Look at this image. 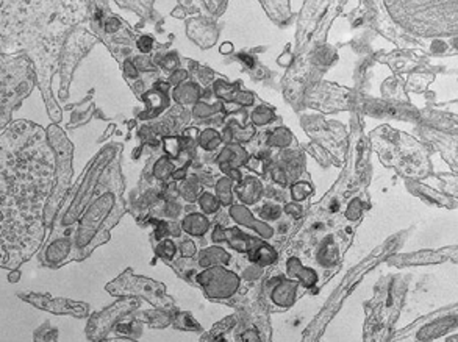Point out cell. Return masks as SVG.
Masks as SVG:
<instances>
[{"label": "cell", "mask_w": 458, "mask_h": 342, "mask_svg": "<svg viewBox=\"0 0 458 342\" xmlns=\"http://www.w3.org/2000/svg\"><path fill=\"white\" fill-rule=\"evenodd\" d=\"M185 77H186V72H185V70H177V72L171 77V80H169V82H171V83H177L178 80H183Z\"/></svg>", "instance_id": "e575fe53"}, {"label": "cell", "mask_w": 458, "mask_h": 342, "mask_svg": "<svg viewBox=\"0 0 458 342\" xmlns=\"http://www.w3.org/2000/svg\"><path fill=\"white\" fill-rule=\"evenodd\" d=\"M108 291L113 294H122V296H143L153 303H158L164 299V288L161 283H155L147 278H138L131 274H124L119 280L113 281L108 286Z\"/></svg>", "instance_id": "7a4b0ae2"}, {"label": "cell", "mask_w": 458, "mask_h": 342, "mask_svg": "<svg viewBox=\"0 0 458 342\" xmlns=\"http://www.w3.org/2000/svg\"><path fill=\"white\" fill-rule=\"evenodd\" d=\"M219 50H220V53H224V55H225V53H230V52L233 50V45H232L230 43H225V44L220 45Z\"/></svg>", "instance_id": "f35d334b"}, {"label": "cell", "mask_w": 458, "mask_h": 342, "mask_svg": "<svg viewBox=\"0 0 458 342\" xmlns=\"http://www.w3.org/2000/svg\"><path fill=\"white\" fill-rule=\"evenodd\" d=\"M274 119V113L272 109H267V108H258L254 114H252V121H254L255 125H264V124H269Z\"/></svg>", "instance_id": "44dd1931"}, {"label": "cell", "mask_w": 458, "mask_h": 342, "mask_svg": "<svg viewBox=\"0 0 458 342\" xmlns=\"http://www.w3.org/2000/svg\"><path fill=\"white\" fill-rule=\"evenodd\" d=\"M180 142H181V139L177 138V136H172V138H166V139H164L166 152H168L172 158H177V156H178V153H180Z\"/></svg>", "instance_id": "cb8c5ba5"}, {"label": "cell", "mask_w": 458, "mask_h": 342, "mask_svg": "<svg viewBox=\"0 0 458 342\" xmlns=\"http://www.w3.org/2000/svg\"><path fill=\"white\" fill-rule=\"evenodd\" d=\"M277 259V253L272 247L269 245H264L262 244L260 247L250 250V261L257 262L260 266H267V264H272V262Z\"/></svg>", "instance_id": "7c38bea8"}, {"label": "cell", "mask_w": 458, "mask_h": 342, "mask_svg": "<svg viewBox=\"0 0 458 342\" xmlns=\"http://www.w3.org/2000/svg\"><path fill=\"white\" fill-rule=\"evenodd\" d=\"M391 14L408 30L421 36H438L457 31V18H443V11L451 10L457 3L441 2H388Z\"/></svg>", "instance_id": "6da1fadb"}, {"label": "cell", "mask_w": 458, "mask_h": 342, "mask_svg": "<svg viewBox=\"0 0 458 342\" xmlns=\"http://www.w3.org/2000/svg\"><path fill=\"white\" fill-rule=\"evenodd\" d=\"M240 60H241L247 67H255V60L252 58V57H249V55L241 53V55H240Z\"/></svg>", "instance_id": "836d02e7"}, {"label": "cell", "mask_w": 458, "mask_h": 342, "mask_svg": "<svg viewBox=\"0 0 458 342\" xmlns=\"http://www.w3.org/2000/svg\"><path fill=\"white\" fill-rule=\"evenodd\" d=\"M230 261V256L225 250H222L220 247H213V249H207L202 255H200V264L205 267L210 266H218V264H227Z\"/></svg>", "instance_id": "30bf717a"}, {"label": "cell", "mask_w": 458, "mask_h": 342, "mask_svg": "<svg viewBox=\"0 0 458 342\" xmlns=\"http://www.w3.org/2000/svg\"><path fill=\"white\" fill-rule=\"evenodd\" d=\"M125 72L130 77H138V70L133 67V64H130V63H125Z\"/></svg>", "instance_id": "d590c367"}, {"label": "cell", "mask_w": 458, "mask_h": 342, "mask_svg": "<svg viewBox=\"0 0 458 342\" xmlns=\"http://www.w3.org/2000/svg\"><path fill=\"white\" fill-rule=\"evenodd\" d=\"M215 92L219 97L230 102H238L242 105H252L254 103V95L250 92L241 91L238 85H228L225 82H216L215 83Z\"/></svg>", "instance_id": "5b68a950"}, {"label": "cell", "mask_w": 458, "mask_h": 342, "mask_svg": "<svg viewBox=\"0 0 458 342\" xmlns=\"http://www.w3.org/2000/svg\"><path fill=\"white\" fill-rule=\"evenodd\" d=\"M144 99L149 103V109H155V114H158L160 111L168 105V99H166V94L160 92L158 89H153L151 92H147L144 95Z\"/></svg>", "instance_id": "5bb4252c"}, {"label": "cell", "mask_w": 458, "mask_h": 342, "mask_svg": "<svg viewBox=\"0 0 458 342\" xmlns=\"http://www.w3.org/2000/svg\"><path fill=\"white\" fill-rule=\"evenodd\" d=\"M260 214L264 217V219H269V220H272V219H277L279 216H280V208L277 205H272V203H267L266 206H263L262 208V211H260Z\"/></svg>", "instance_id": "83f0119b"}, {"label": "cell", "mask_w": 458, "mask_h": 342, "mask_svg": "<svg viewBox=\"0 0 458 342\" xmlns=\"http://www.w3.org/2000/svg\"><path fill=\"white\" fill-rule=\"evenodd\" d=\"M285 210H286V213H288V214H291V216H294V217H301V216H302V210H301V206H297V205L289 203V205H286V206H285Z\"/></svg>", "instance_id": "1f68e13d"}, {"label": "cell", "mask_w": 458, "mask_h": 342, "mask_svg": "<svg viewBox=\"0 0 458 342\" xmlns=\"http://www.w3.org/2000/svg\"><path fill=\"white\" fill-rule=\"evenodd\" d=\"M181 253L183 256H193L196 253V245L193 241H185L183 245H181Z\"/></svg>", "instance_id": "4dcf8cb0"}, {"label": "cell", "mask_w": 458, "mask_h": 342, "mask_svg": "<svg viewBox=\"0 0 458 342\" xmlns=\"http://www.w3.org/2000/svg\"><path fill=\"white\" fill-rule=\"evenodd\" d=\"M232 216H233V219L241 222V224L247 225L250 228H255L257 232L262 236H264V237H271L272 236V230L269 227H264L263 224H260V222L252 219L249 211L244 208V206H233V208H232Z\"/></svg>", "instance_id": "52a82bcc"}, {"label": "cell", "mask_w": 458, "mask_h": 342, "mask_svg": "<svg viewBox=\"0 0 458 342\" xmlns=\"http://www.w3.org/2000/svg\"><path fill=\"white\" fill-rule=\"evenodd\" d=\"M208 220L205 219L200 214H191L183 220V230L189 235L202 236L208 230Z\"/></svg>", "instance_id": "8fae6325"}, {"label": "cell", "mask_w": 458, "mask_h": 342, "mask_svg": "<svg viewBox=\"0 0 458 342\" xmlns=\"http://www.w3.org/2000/svg\"><path fill=\"white\" fill-rule=\"evenodd\" d=\"M156 255H160V256H163V258L171 259L174 255H175V245H174L171 241H163V242L156 247Z\"/></svg>", "instance_id": "d4e9b609"}, {"label": "cell", "mask_w": 458, "mask_h": 342, "mask_svg": "<svg viewBox=\"0 0 458 342\" xmlns=\"http://www.w3.org/2000/svg\"><path fill=\"white\" fill-rule=\"evenodd\" d=\"M174 95H175V100L180 103H193L197 97H199V87H197L194 83L181 85L175 89Z\"/></svg>", "instance_id": "4fadbf2b"}, {"label": "cell", "mask_w": 458, "mask_h": 342, "mask_svg": "<svg viewBox=\"0 0 458 342\" xmlns=\"http://www.w3.org/2000/svg\"><path fill=\"white\" fill-rule=\"evenodd\" d=\"M152 45H153V39L152 38H149V36H143V38H139L138 39V49L139 50H143V52H149L152 49Z\"/></svg>", "instance_id": "f1b7e54d"}, {"label": "cell", "mask_w": 458, "mask_h": 342, "mask_svg": "<svg viewBox=\"0 0 458 342\" xmlns=\"http://www.w3.org/2000/svg\"><path fill=\"white\" fill-rule=\"evenodd\" d=\"M244 341H258L260 338L257 336V331H247L246 335L242 336Z\"/></svg>", "instance_id": "74e56055"}, {"label": "cell", "mask_w": 458, "mask_h": 342, "mask_svg": "<svg viewBox=\"0 0 458 342\" xmlns=\"http://www.w3.org/2000/svg\"><path fill=\"white\" fill-rule=\"evenodd\" d=\"M197 280H199L200 284H203L208 296L215 299L230 297L240 284L238 277L220 267H213L207 270V272L200 274Z\"/></svg>", "instance_id": "3957f363"}, {"label": "cell", "mask_w": 458, "mask_h": 342, "mask_svg": "<svg viewBox=\"0 0 458 342\" xmlns=\"http://www.w3.org/2000/svg\"><path fill=\"white\" fill-rule=\"evenodd\" d=\"M174 325H175L177 328H181V330H199L200 328L199 323H197L188 313L180 314L175 319V323Z\"/></svg>", "instance_id": "ffe728a7"}, {"label": "cell", "mask_w": 458, "mask_h": 342, "mask_svg": "<svg viewBox=\"0 0 458 342\" xmlns=\"http://www.w3.org/2000/svg\"><path fill=\"white\" fill-rule=\"evenodd\" d=\"M360 211H361V205L358 200H353L349 206V211H347V217L349 219H357L360 216Z\"/></svg>", "instance_id": "f546056e"}, {"label": "cell", "mask_w": 458, "mask_h": 342, "mask_svg": "<svg viewBox=\"0 0 458 342\" xmlns=\"http://www.w3.org/2000/svg\"><path fill=\"white\" fill-rule=\"evenodd\" d=\"M310 192H311V186L308 185V183H304V181L296 183L293 189H291V194H293L294 200H302V198H305Z\"/></svg>", "instance_id": "603a6c76"}, {"label": "cell", "mask_w": 458, "mask_h": 342, "mask_svg": "<svg viewBox=\"0 0 458 342\" xmlns=\"http://www.w3.org/2000/svg\"><path fill=\"white\" fill-rule=\"evenodd\" d=\"M69 250V242L66 241H57L52 247L47 250V259L50 261H58L65 256V253Z\"/></svg>", "instance_id": "e0dca14e"}, {"label": "cell", "mask_w": 458, "mask_h": 342, "mask_svg": "<svg viewBox=\"0 0 458 342\" xmlns=\"http://www.w3.org/2000/svg\"><path fill=\"white\" fill-rule=\"evenodd\" d=\"M288 274L294 278H299V280H301L305 286H308V288H311V286L316 283V280H318V275H316L311 269L304 267L301 262H299V259H296V258H291L288 261Z\"/></svg>", "instance_id": "ba28073f"}, {"label": "cell", "mask_w": 458, "mask_h": 342, "mask_svg": "<svg viewBox=\"0 0 458 342\" xmlns=\"http://www.w3.org/2000/svg\"><path fill=\"white\" fill-rule=\"evenodd\" d=\"M220 109V105H215V107H208L205 105V103H199V105H196L194 108V116L197 117H208L211 114H215L216 111Z\"/></svg>", "instance_id": "484cf974"}, {"label": "cell", "mask_w": 458, "mask_h": 342, "mask_svg": "<svg viewBox=\"0 0 458 342\" xmlns=\"http://www.w3.org/2000/svg\"><path fill=\"white\" fill-rule=\"evenodd\" d=\"M200 206H202V210H203L205 213L211 214V213L218 211L219 202L216 200V197H213L211 194H203V195L200 197Z\"/></svg>", "instance_id": "7402d4cb"}, {"label": "cell", "mask_w": 458, "mask_h": 342, "mask_svg": "<svg viewBox=\"0 0 458 342\" xmlns=\"http://www.w3.org/2000/svg\"><path fill=\"white\" fill-rule=\"evenodd\" d=\"M216 191H218V197H219L220 203L230 205V202H232V180H228V178L219 180Z\"/></svg>", "instance_id": "9a60e30c"}, {"label": "cell", "mask_w": 458, "mask_h": 342, "mask_svg": "<svg viewBox=\"0 0 458 342\" xmlns=\"http://www.w3.org/2000/svg\"><path fill=\"white\" fill-rule=\"evenodd\" d=\"M219 142H220V136H219V133L215 130H207L200 134V146L205 150L216 149L219 146Z\"/></svg>", "instance_id": "2e32d148"}, {"label": "cell", "mask_w": 458, "mask_h": 342, "mask_svg": "<svg viewBox=\"0 0 458 342\" xmlns=\"http://www.w3.org/2000/svg\"><path fill=\"white\" fill-rule=\"evenodd\" d=\"M319 256H321V262H322V264H326V266L335 264V262L338 261V253H336L335 245H333V244H328V245H326V247H322L321 253H319Z\"/></svg>", "instance_id": "d6986e66"}, {"label": "cell", "mask_w": 458, "mask_h": 342, "mask_svg": "<svg viewBox=\"0 0 458 342\" xmlns=\"http://www.w3.org/2000/svg\"><path fill=\"white\" fill-rule=\"evenodd\" d=\"M289 60H291V55H289V52L286 50V52L283 53L282 57L279 58V63H280L282 66H288V64H289Z\"/></svg>", "instance_id": "8d00e7d4"}, {"label": "cell", "mask_w": 458, "mask_h": 342, "mask_svg": "<svg viewBox=\"0 0 458 342\" xmlns=\"http://www.w3.org/2000/svg\"><path fill=\"white\" fill-rule=\"evenodd\" d=\"M172 171V164L166 160V158H161L160 161L155 164V175L158 178H164L166 175H169Z\"/></svg>", "instance_id": "4316f807"}, {"label": "cell", "mask_w": 458, "mask_h": 342, "mask_svg": "<svg viewBox=\"0 0 458 342\" xmlns=\"http://www.w3.org/2000/svg\"><path fill=\"white\" fill-rule=\"evenodd\" d=\"M297 283L291 280H277V286L274 288L271 297L282 308H289L296 300Z\"/></svg>", "instance_id": "8992f818"}, {"label": "cell", "mask_w": 458, "mask_h": 342, "mask_svg": "<svg viewBox=\"0 0 458 342\" xmlns=\"http://www.w3.org/2000/svg\"><path fill=\"white\" fill-rule=\"evenodd\" d=\"M289 142H291V134L285 128L275 130L271 134V138H269V144L274 146V147H285V146L289 144Z\"/></svg>", "instance_id": "ac0fdd59"}, {"label": "cell", "mask_w": 458, "mask_h": 342, "mask_svg": "<svg viewBox=\"0 0 458 342\" xmlns=\"http://www.w3.org/2000/svg\"><path fill=\"white\" fill-rule=\"evenodd\" d=\"M117 27H119V21H117V19H109L107 22V25H105V31H108V33H113V31L117 30Z\"/></svg>", "instance_id": "d6a6232c"}, {"label": "cell", "mask_w": 458, "mask_h": 342, "mask_svg": "<svg viewBox=\"0 0 458 342\" xmlns=\"http://www.w3.org/2000/svg\"><path fill=\"white\" fill-rule=\"evenodd\" d=\"M242 186L238 188V192L241 195V200H244L246 203H255L260 194H262V185L260 181H257L255 178H246V181L241 183Z\"/></svg>", "instance_id": "9c48e42d"}, {"label": "cell", "mask_w": 458, "mask_h": 342, "mask_svg": "<svg viewBox=\"0 0 458 342\" xmlns=\"http://www.w3.org/2000/svg\"><path fill=\"white\" fill-rule=\"evenodd\" d=\"M23 299L39 308L49 309L52 313H70L74 316H85L88 313V306L86 305L77 303V301L66 300V299H50L47 296H35V294L23 296Z\"/></svg>", "instance_id": "277c9868"}]
</instances>
